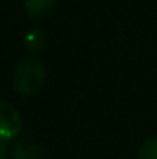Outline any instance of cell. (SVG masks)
<instances>
[{
  "mask_svg": "<svg viewBox=\"0 0 157 159\" xmlns=\"http://www.w3.org/2000/svg\"><path fill=\"white\" fill-rule=\"evenodd\" d=\"M46 80V66L36 57L23 59L14 73V90L22 96H33L42 90Z\"/></svg>",
  "mask_w": 157,
  "mask_h": 159,
  "instance_id": "1",
  "label": "cell"
},
{
  "mask_svg": "<svg viewBox=\"0 0 157 159\" xmlns=\"http://www.w3.org/2000/svg\"><path fill=\"white\" fill-rule=\"evenodd\" d=\"M22 131V117L15 107L0 101V141H12Z\"/></svg>",
  "mask_w": 157,
  "mask_h": 159,
  "instance_id": "2",
  "label": "cell"
},
{
  "mask_svg": "<svg viewBox=\"0 0 157 159\" xmlns=\"http://www.w3.org/2000/svg\"><path fill=\"white\" fill-rule=\"evenodd\" d=\"M45 147L34 139H20L11 150L12 159H45Z\"/></svg>",
  "mask_w": 157,
  "mask_h": 159,
  "instance_id": "3",
  "label": "cell"
},
{
  "mask_svg": "<svg viewBox=\"0 0 157 159\" xmlns=\"http://www.w3.org/2000/svg\"><path fill=\"white\" fill-rule=\"evenodd\" d=\"M57 8V0H25V12L31 20H45Z\"/></svg>",
  "mask_w": 157,
  "mask_h": 159,
  "instance_id": "4",
  "label": "cell"
},
{
  "mask_svg": "<svg viewBox=\"0 0 157 159\" xmlns=\"http://www.w3.org/2000/svg\"><path fill=\"white\" fill-rule=\"evenodd\" d=\"M46 43H48V36L40 28L31 30L26 34V37H25V45H26L29 53H40V51H43Z\"/></svg>",
  "mask_w": 157,
  "mask_h": 159,
  "instance_id": "5",
  "label": "cell"
},
{
  "mask_svg": "<svg viewBox=\"0 0 157 159\" xmlns=\"http://www.w3.org/2000/svg\"><path fill=\"white\" fill-rule=\"evenodd\" d=\"M139 159H157V136L146 139L139 148Z\"/></svg>",
  "mask_w": 157,
  "mask_h": 159,
  "instance_id": "6",
  "label": "cell"
},
{
  "mask_svg": "<svg viewBox=\"0 0 157 159\" xmlns=\"http://www.w3.org/2000/svg\"><path fill=\"white\" fill-rule=\"evenodd\" d=\"M8 158V147L5 141H0V159H6Z\"/></svg>",
  "mask_w": 157,
  "mask_h": 159,
  "instance_id": "7",
  "label": "cell"
}]
</instances>
